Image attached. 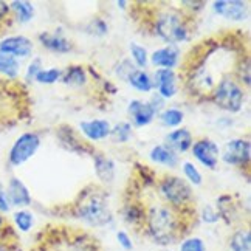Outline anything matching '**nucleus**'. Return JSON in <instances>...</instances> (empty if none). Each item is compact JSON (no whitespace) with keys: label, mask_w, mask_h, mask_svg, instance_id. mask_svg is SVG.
Wrapping results in <instances>:
<instances>
[{"label":"nucleus","mask_w":251,"mask_h":251,"mask_svg":"<svg viewBox=\"0 0 251 251\" xmlns=\"http://www.w3.org/2000/svg\"><path fill=\"white\" fill-rule=\"evenodd\" d=\"M251 59L248 31L229 28L196 42L178 62V89L185 101L194 105L209 104L222 81L236 79L240 64Z\"/></svg>","instance_id":"obj_1"},{"label":"nucleus","mask_w":251,"mask_h":251,"mask_svg":"<svg viewBox=\"0 0 251 251\" xmlns=\"http://www.w3.org/2000/svg\"><path fill=\"white\" fill-rule=\"evenodd\" d=\"M157 171L146 163L135 161L123 196L130 197L141 209L143 224L140 233L161 248L180 244L189 237L199 224V212L183 211L174 206L155 185Z\"/></svg>","instance_id":"obj_2"},{"label":"nucleus","mask_w":251,"mask_h":251,"mask_svg":"<svg viewBox=\"0 0 251 251\" xmlns=\"http://www.w3.org/2000/svg\"><path fill=\"white\" fill-rule=\"evenodd\" d=\"M126 11L140 34L155 37L166 45L189 42L199 26V17L188 13L178 2L133 0Z\"/></svg>","instance_id":"obj_3"},{"label":"nucleus","mask_w":251,"mask_h":251,"mask_svg":"<svg viewBox=\"0 0 251 251\" xmlns=\"http://www.w3.org/2000/svg\"><path fill=\"white\" fill-rule=\"evenodd\" d=\"M48 212L57 217H72L93 228H102L113 224L110 208V192L101 183H89L78 191L67 203L53 205Z\"/></svg>","instance_id":"obj_4"},{"label":"nucleus","mask_w":251,"mask_h":251,"mask_svg":"<svg viewBox=\"0 0 251 251\" xmlns=\"http://www.w3.org/2000/svg\"><path fill=\"white\" fill-rule=\"evenodd\" d=\"M61 82L70 90L81 92L85 102L98 110H107L112 98L118 93V87L98 72L90 64H72L62 70Z\"/></svg>","instance_id":"obj_5"},{"label":"nucleus","mask_w":251,"mask_h":251,"mask_svg":"<svg viewBox=\"0 0 251 251\" xmlns=\"http://www.w3.org/2000/svg\"><path fill=\"white\" fill-rule=\"evenodd\" d=\"M31 251H102L89 231L67 224H47L36 236Z\"/></svg>","instance_id":"obj_6"},{"label":"nucleus","mask_w":251,"mask_h":251,"mask_svg":"<svg viewBox=\"0 0 251 251\" xmlns=\"http://www.w3.org/2000/svg\"><path fill=\"white\" fill-rule=\"evenodd\" d=\"M33 113V101L24 81L0 78V132L28 121Z\"/></svg>","instance_id":"obj_7"},{"label":"nucleus","mask_w":251,"mask_h":251,"mask_svg":"<svg viewBox=\"0 0 251 251\" xmlns=\"http://www.w3.org/2000/svg\"><path fill=\"white\" fill-rule=\"evenodd\" d=\"M248 90H245L234 78H226L212 92L209 104L228 113H239L242 110Z\"/></svg>","instance_id":"obj_8"},{"label":"nucleus","mask_w":251,"mask_h":251,"mask_svg":"<svg viewBox=\"0 0 251 251\" xmlns=\"http://www.w3.org/2000/svg\"><path fill=\"white\" fill-rule=\"evenodd\" d=\"M42 144V138L37 132H24L14 140L13 146L8 151V165L19 168L30 161Z\"/></svg>","instance_id":"obj_9"},{"label":"nucleus","mask_w":251,"mask_h":251,"mask_svg":"<svg viewBox=\"0 0 251 251\" xmlns=\"http://www.w3.org/2000/svg\"><path fill=\"white\" fill-rule=\"evenodd\" d=\"M56 140L59 146L67 152L78 153V155H89L93 157L98 149H96L90 141H87L81 132L76 130L70 124H59L56 126Z\"/></svg>","instance_id":"obj_10"},{"label":"nucleus","mask_w":251,"mask_h":251,"mask_svg":"<svg viewBox=\"0 0 251 251\" xmlns=\"http://www.w3.org/2000/svg\"><path fill=\"white\" fill-rule=\"evenodd\" d=\"M222 160L226 165L237 168L240 172H245V178L250 181V161H251V144L248 138H233L229 140L224 151Z\"/></svg>","instance_id":"obj_11"},{"label":"nucleus","mask_w":251,"mask_h":251,"mask_svg":"<svg viewBox=\"0 0 251 251\" xmlns=\"http://www.w3.org/2000/svg\"><path fill=\"white\" fill-rule=\"evenodd\" d=\"M214 208L219 214V219L224 220L228 226L236 225L237 222H240V216L244 212L242 197L236 192H224L217 197Z\"/></svg>","instance_id":"obj_12"},{"label":"nucleus","mask_w":251,"mask_h":251,"mask_svg":"<svg viewBox=\"0 0 251 251\" xmlns=\"http://www.w3.org/2000/svg\"><path fill=\"white\" fill-rule=\"evenodd\" d=\"M192 152V155L197 161H200L205 168L216 171L219 166V158H220V149L216 144V141H212L208 137H200L194 140L192 146L189 149Z\"/></svg>","instance_id":"obj_13"},{"label":"nucleus","mask_w":251,"mask_h":251,"mask_svg":"<svg viewBox=\"0 0 251 251\" xmlns=\"http://www.w3.org/2000/svg\"><path fill=\"white\" fill-rule=\"evenodd\" d=\"M33 51H34L33 41L24 34L5 36L3 39H0V53L13 56L17 61L31 57Z\"/></svg>","instance_id":"obj_14"},{"label":"nucleus","mask_w":251,"mask_h":251,"mask_svg":"<svg viewBox=\"0 0 251 251\" xmlns=\"http://www.w3.org/2000/svg\"><path fill=\"white\" fill-rule=\"evenodd\" d=\"M37 42L51 53L67 54L75 51V42L62 33L61 28L56 31H41L37 34Z\"/></svg>","instance_id":"obj_15"},{"label":"nucleus","mask_w":251,"mask_h":251,"mask_svg":"<svg viewBox=\"0 0 251 251\" xmlns=\"http://www.w3.org/2000/svg\"><path fill=\"white\" fill-rule=\"evenodd\" d=\"M5 191H6V197L9 200L11 208L26 209L33 203V197H31L30 189L26 188V185L19 177L9 178L5 186Z\"/></svg>","instance_id":"obj_16"},{"label":"nucleus","mask_w":251,"mask_h":251,"mask_svg":"<svg viewBox=\"0 0 251 251\" xmlns=\"http://www.w3.org/2000/svg\"><path fill=\"white\" fill-rule=\"evenodd\" d=\"M212 9L226 21L242 22L248 19L250 5L248 2H239V0H217L212 3Z\"/></svg>","instance_id":"obj_17"},{"label":"nucleus","mask_w":251,"mask_h":251,"mask_svg":"<svg viewBox=\"0 0 251 251\" xmlns=\"http://www.w3.org/2000/svg\"><path fill=\"white\" fill-rule=\"evenodd\" d=\"M152 81H153V89H155V92L163 100H171L180 92L178 78H177L176 70L157 69Z\"/></svg>","instance_id":"obj_18"},{"label":"nucleus","mask_w":251,"mask_h":251,"mask_svg":"<svg viewBox=\"0 0 251 251\" xmlns=\"http://www.w3.org/2000/svg\"><path fill=\"white\" fill-rule=\"evenodd\" d=\"M181 59V51L178 45H165L163 48L155 50L149 61L153 67L157 69H166V70H174L178 67V62Z\"/></svg>","instance_id":"obj_19"},{"label":"nucleus","mask_w":251,"mask_h":251,"mask_svg":"<svg viewBox=\"0 0 251 251\" xmlns=\"http://www.w3.org/2000/svg\"><path fill=\"white\" fill-rule=\"evenodd\" d=\"M127 112H129V117L132 118L133 126H137V127L149 126L157 117V113L151 107V104L148 101H143V100L130 101Z\"/></svg>","instance_id":"obj_20"},{"label":"nucleus","mask_w":251,"mask_h":251,"mask_svg":"<svg viewBox=\"0 0 251 251\" xmlns=\"http://www.w3.org/2000/svg\"><path fill=\"white\" fill-rule=\"evenodd\" d=\"M81 135L87 141H101L110 137L112 126L107 120H90L81 123Z\"/></svg>","instance_id":"obj_21"},{"label":"nucleus","mask_w":251,"mask_h":251,"mask_svg":"<svg viewBox=\"0 0 251 251\" xmlns=\"http://www.w3.org/2000/svg\"><path fill=\"white\" fill-rule=\"evenodd\" d=\"M192 143H194V137L189 129L186 127H177L172 132H169L165 137V144L177 153H185L191 149Z\"/></svg>","instance_id":"obj_22"},{"label":"nucleus","mask_w":251,"mask_h":251,"mask_svg":"<svg viewBox=\"0 0 251 251\" xmlns=\"http://www.w3.org/2000/svg\"><path fill=\"white\" fill-rule=\"evenodd\" d=\"M93 158V166H95V174L98 180L101 181V185H110L115 180V161L105 155L104 152L98 151L92 157Z\"/></svg>","instance_id":"obj_23"},{"label":"nucleus","mask_w":251,"mask_h":251,"mask_svg":"<svg viewBox=\"0 0 251 251\" xmlns=\"http://www.w3.org/2000/svg\"><path fill=\"white\" fill-rule=\"evenodd\" d=\"M149 157L153 163L168 169H174L178 166V155L172 149H169L165 143L153 146L149 152Z\"/></svg>","instance_id":"obj_24"},{"label":"nucleus","mask_w":251,"mask_h":251,"mask_svg":"<svg viewBox=\"0 0 251 251\" xmlns=\"http://www.w3.org/2000/svg\"><path fill=\"white\" fill-rule=\"evenodd\" d=\"M228 247L231 251H251V231L248 224L245 226L237 228L229 236Z\"/></svg>","instance_id":"obj_25"},{"label":"nucleus","mask_w":251,"mask_h":251,"mask_svg":"<svg viewBox=\"0 0 251 251\" xmlns=\"http://www.w3.org/2000/svg\"><path fill=\"white\" fill-rule=\"evenodd\" d=\"M9 8H11V14L14 22L17 24H28L34 17V5L31 2H25V0H14L9 2Z\"/></svg>","instance_id":"obj_26"},{"label":"nucleus","mask_w":251,"mask_h":251,"mask_svg":"<svg viewBox=\"0 0 251 251\" xmlns=\"http://www.w3.org/2000/svg\"><path fill=\"white\" fill-rule=\"evenodd\" d=\"M21 76V61L16 57L0 53V78L17 81Z\"/></svg>","instance_id":"obj_27"},{"label":"nucleus","mask_w":251,"mask_h":251,"mask_svg":"<svg viewBox=\"0 0 251 251\" xmlns=\"http://www.w3.org/2000/svg\"><path fill=\"white\" fill-rule=\"evenodd\" d=\"M11 225L17 233H30L34 226V214L28 209H17L13 212Z\"/></svg>","instance_id":"obj_28"},{"label":"nucleus","mask_w":251,"mask_h":251,"mask_svg":"<svg viewBox=\"0 0 251 251\" xmlns=\"http://www.w3.org/2000/svg\"><path fill=\"white\" fill-rule=\"evenodd\" d=\"M127 82L133 87L135 90H138L141 93H151L153 90V81H152L151 75L146 70L137 69L129 76Z\"/></svg>","instance_id":"obj_29"},{"label":"nucleus","mask_w":251,"mask_h":251,"mask_svg":"<svg viewBox=\"0 0 251 251\" xmlns=\"http://www.w3.org/2000/svg\"><path fill=\"white\" fill-rule=\"evenodd\" d=\"M183 118H185V113L177 107H168L158 115V120L165 127H178L183 123Z\"/></svg>","instance_id":"obj_30"},{"label":"nucleus","mask_w":251,"mask_h":251,"mask_svg":"<svg viewBox=\"0 0 251 251\" xmlns=\"http://www.w3.org/2000/svg\"><path fill=\"white\" fill-rule=\"evenodd\" d=\"M110 138L115 143H127L132 138V124L127 121H121L112 126Z\"/></svg>","instance_id":"obj_31"},{"label":"nucleus","mask_w":251,"mask_h":251,"mask_svg":"<svg viewBox=\"0 0 251 251\" xmlns=\"http://www.w3.org/2000/svg\"><path fill=\"white\" fill-rule=\"evenodd\" d=\"M85 31L95 37H104L109 34V24L104 17L95 16L92 17V21H89V24H87Z\"/></svg>","instance_id":"obj_32"},{"label":"nucleus","mask_w":251,"mask_h":251,"mask_svg":"<svg viewBox=\"0 0 251 251\" xmlns=\"http://www.w3.org/2000/svg\"><path fill=\"white\" fill-rule=\"evenodd\" d=\"M130 54H132V62L135 64L137 69H140V70L146 69L148 62H149V54H148L146 48L140 44H137V42H132L130 44Z\"/></svg>","instance_id":"obj_33"},{"label":"nucleus","mask_w":251,"mask_h":251,"mask_svg":"<svg viewBox=\"0 0 251 251\" xmlns=\"http://www.w3.org/2000/svg\"><path fill=\"white\" fill-rule=\"evenodd\" d=\"M61 76H62V70L61 69H42L39 73H37L34 82L37 84H42V85H51L56 84L57 81H61Z\"/></svg>","instance_id":"obj_34"},{"label":"nucleus","mask_w":251,"mask_h":251,"mask_svg":"<svg viewBox=\"0 0 251 251\" xmlns=\"http://www.w3.org/2000/svg\"><path fill=\"white\" fill-rule=\"evenodd\" d=\"M181 169H183V174H185V180L189 183L191 186H200L201 185L203 177H201L200 171L197 169V166L194 165V163L185 161L181 165Z\"/></svg>","instance_id":"obj_35"},{"label":"nucleus","mask_w":251,"mask_h":251,"mask_svg":"<svg viewBox=\"0 0 251 251\" xmlns=\"http://www.w3.org/2000/svg\"><path fill=\"white\" fill-rule=\"evenodd\" d=\"M13 25H14V19L11 14L9 3L5 2V0H0V34H3Z\"/></svg>","instance_id":"obj_36"},{"label":"nucleus","mask_w":251,"mask_h":251,"mask_svg":"<svg viewBox=\"0 0 251 251\" xmlns=\"http://www.w3.org/2000/svg\"><path fill=\"white\" fill-rule=\"evenodd\" d=\"M137 70V67H135V64L132 62V59H129V57H124V59H121L117 67H115V75L118 76V78L121 81H126L127 82L129 76Z\"/></svg>","instance_id":"obj_37"},{"label":"nucleus","mask_w":251,"mask_h":251,"mask_svg":"<svg viewBox=\"0 0 251 251\" xmlns=\"http://www.w3.org/2000/svg\"><path fill=\"white\" fill-rule=\"evenodd\" d=\"M44 69V62L41 57H33V61L28 64L26 70H25V75H24V84H31L34 82L37 73H39L41 70Z\"/></svg>","instance_id":"obj_38"},{"label":"nucleus","mask_w":251,"mask_h":251,"mask_svg":"<svg viewBox=\"0 0 251 251\" xmlns=\"http://www.w3.org/2000/svg\"><path fill=\"white\" fill-rule=\"evenodd\" d=\"M180 251H206V247L200 237H186L180 242Z\"/></svg>","instance_id":"obj_39"},{"label":"nucleus","mask_w":251,"mask_h":251,"mask_svg":"<svg viewBox=\"0 0 251 251\" xmlns=\"http://www.w3.org/2000/svg\"><path fill=\"white\" fill-rule=\"evenodd\" d=\"M181 5V8H185L188 13L194 14L199 17V14L203 11V9L206 8V2H191V0H181V2H178Z\"/></svg>","instance_id":"obj_40"},{"label":"nucleus","mask_w":251,"mask_h":251,"mask_svg":"<svg viewBox=\"0 0 251 251\" xmlns=\"http://www.w3.org/2000/svg\"><path fill=\"white\" fill-rule=\"evenodd\" d=\"M199 219H201L203 222H206V224L212 225V224H217V222L220 220L219 219V214H217V211L214 206H205L203 209H201V212H199Z\"/></svg>","instance_id":"obj_41"},{"label":"nucleus","mask_w":251,"mask_h":251,"mask_svg":"<svg viewBox=\"0 0 251 251\" xmlns=\"http://www.w3.org/2000/svg\"><path fill=\"white\" fill-rule=\"evenodd\" d=\"M117 242L120 244V247L126 251H132L133 250V242H132V237L129 236V233L126 231H118L117 233Z\"/></svg>","instance_id":"obj_42"},{"label":"nucleus","mask_w":251,"mask_h":251,"mask_svg":"<svg viewBox=\"0 0 251 251\" xmlns=\"http://www.w3.org/2000/svg\"><path fill=\"white\" fill-rule=\"evenodd\" d=\"M148 102L151 104V107H152L153 110H155L157 115H160L163 110H165V102H166V100H163L157 92L151 96V98L148 100Z\"/></svg>","instance_id":"obj_43"},{"label":"nucleus","mask_w":251,"mask_h":251,"mask_svg":"<svg viewBox=\"0 0 251 251\" xmlns=\"http://www.w3.org/2000/svg\"><path fill=\"white\" fill-rule=\"evenodd\" d=\"M11 211V205H9V200L6 197V191H5V185L0 181V214L5 216Z\"/></svg>","instance_id":"obj_44"},{"label":"nucleus","mask_w":251,"mask_h":251,"mask_svg":"<svg viewBox=\"0 0 251 251\" xmlns=\"http://www.w3.org/2000/svg\"><path fill=\"white\" fill-rule=\"evenodd\" d=\"M0 251H22L21 242H0Z\"/></svg>","instance_id":"obj_45"},{"label":"nucleus","mask_w":251,"mask_h":251,"mask_svg":"<svg viewBox=\"0 0 251 251\" xmlns=\"http://www.w3.org/2000/svg\"><path fill=\"white\" fill-rule=\"evenodd\" d=\"M127 3L129 2H126V0H121V2H117V6L121 8V9H126V8H127Z\"/></svg>","instance_id":"obj_46"},{"label":"nucleus","mask_w":251,"mask_h":251,"mask_svg":"<svg viewBox=\"0 0 251 251\" xmlns=\"http://www.w3.org/2000/svg\"><path fill=\"white\" fill-rule=\"evenodd\" d=\"M160 251H171V250H168V248H161Z\"/></svg>","instance_id":"obj_47"}]
</instances>
